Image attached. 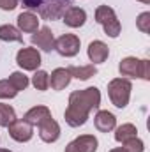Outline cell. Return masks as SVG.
<instances>
[{"label": "cell", "mask_w": 150, "mask_h": 152, "mask_svg": "<svg viewBox=\"0 0 150 152\" xmlns=\"http://www.w3.org/2000/svg\"><path fill=\"white\" fill-rule=\"evenodd\" d=\"M9 136L18 142V143H25V142H30L32 136H34V126H30L28 122H25L23 118H16L9 127Z\"/></svg>", "instance_id": "7"}, {"label": "cell", "mask_w": 150, "mask_h": 152, "mask_svg": "<svg viewBox=\"0 0 150 152\" xmlns=\"http://www.w3.org/2000/svg\"><path fill=\"white\" fill-rule=\"evenodd\" d=\"M122 145H124L122 149H124L125 152H143V151H145V143H143L138 136H134V138H131V140L124 142Z\"/></svg>", "instance_id": "25"}, {"label": "cell", "mask_w": 150, "mask_h": 152, "mask_svg": "<svg viewBox=\"0 0 150 152\" xmlns=\"http://www.w3.org/2000/svg\"><path fill=\"white\" fill-rule=\"evenodd\" d=\"M27 11H37L42 20H58L71 5V0H21Z\"/></svg>", "instance_id": "2"}, {"label": "cell", "mask_w": 150, "mask_h": 152, "mask_svg": "<svg viewBox=\"0 0 150 152\" xmlns=\"http://www.w3.org/2000/svg\"><path fill=\"white\" fill-rule=\"evenodd\" d=\"M62 21H64L67 27H71V28H79V27H83V25L87 23V12H85V9H81V7L69 5V7L64 11V14H62Z\"/></svg>", "instance_id": "10"}, {"label": "cell", "mask_w": 150, "mask_h": 152, "mask_svg": "<svg viewBox=\"0 0 150 152\" xmlns=\"http://www.w3.org/2000/svg\"><path fill=\"white\" fill-rule=\"evenodd\" d=\"M95 21L103 27L104 34L111 39L118 37L120 32H122V25H120L115 11H113L110 5H99L95 9Z\"/></svg>", "instance_id": "4"}, {"label": "cell", "mask_w": 150, "mask_h": 152, "mask_svg": "<svg viewBox=\"0 0 150 152\" xmlns=\"http://www.w3.org/2000/svg\"><path fill=\"white\" fill-rule=\"evenodd\" d=\"M0 41H4V42H23V34L18 30V27L5 23V25H0Z\"/></svg>", "instance_id": "19"}, {"label": "cell", "mask_w": 150, "mask_h": 152, "mask_svg": "<svg viewBox=\"0 0 150 152\" xmlns=\"http://www.w3.org/2000/svg\"><path fill=\"white\" fill-rule=\"evenodd\" d=\"M9 81H11V85L18 90V92H21V90H25L28 85H30V80H28V76L25 75V73H21V71H14V73H11V76L7 78Z\"/></svg>", "instance_id": "22"}, {"label": "cell", "mask_w": 150, "mask_h": 152, "mask_svg": "<svg viewBox=\"0 0 150 152\" xmlns=\"http://www.w3.org/2000/svg\"><path fill=\"white\" fill-rule=\"evenodd\" d=\"M134 136H138V129H136L134 124L127 122V124H122V126L115 127V140L118 143H124V142H127V140H131Z\"/></svg>", "instance_id": "20"}, {"label": "cell", "mask_w": 150, "mask_h": 152, "mask_svg": "<svg viewBox=\"0 0 150 152\" xmlns=\"http://www.w3.org/2000/svg\"><path fill=\"white\" fill-rule=\"evenodd\" d=\"M50 117H51L50 108H48V106H44V104H37V106L30 108L27 113L23 115V120H25V122H28L30 126H39L42 120H46V118H50Z\"/></svg>", "instance_id": "16"}, {"label": "cell", "mask_w": 150, "mask_h": 152, "mask_svg": "<svg viewBox=\"0 0 150 152\" xmlns=\"http://www.w3.org/2000/svg\"><path fill=\"white\" fill-rule=\"evenodd\" d=\"M87 55H88V58H90V62L95 66V64H103V62H106L108 60V57H110V48H108V44L106 42H103V41H92L90 44H88V50H87Z\"/></svg>", "instance_id": "11"}, {"label": "cell", "mask_w": 150, "mask_h": 152, "mask_svg": "<svg viewBox=\"0 0 150 152\" xmlns=\"http://www.w3.org/2000/svg\"><path fill=\"white\" fill-rule=\"evenodd\" d=\"M0 152H11V151H9V149H2V147H0Z\"/></svg>", "instance_id": "31"}, {"label": "cell", "mask_w": 150, "mask_h": 152, "mask_svg": "<svg viewBox=\"0 0 150 152\" xmlns=\"http://www.w3.org/2000/svg\"><path fill=\"white\" fill-rule=\"evenodd\" d=\"M18 21V30L20 32H25V34H34L39 30V18L36 12L32 11H23L18 14L16 18Z\"/></svg>", "instance_id": "13"}, {"label": "cell", "mask_w": 150, "mask_h": 152, "mask_svg": "<svg viewBox=\"0 0 150 152\" xmlns=\"http://www.w3.org/2000/svg\"><path fill=\"white\" fill-rule=\"evenodd\" d=\"M81 48V41L76 34H62L58 39H55V51L60 57H76L79 53Z\"/></svg>", "instance_id": "5"}, {"label": "cell", "mask_w": 150, "mask_h": 152, "mask_svg": "<svg viewBox=\"0 0 150 152\" xmlns=\"http://www.w3.org/2000/svg\"><path fill=\"white\" fill-rule=\"evenodd\" d=\"M32 85L36 90H48L50 88V75L42 69H37L34 71V76H32Z\"/></svg>", "instance_id": "23"}, {"label": "cell", "mask_w": 150, "mask_h": 152, "mask_svg": "<svg viewBox=\"0 0 150 152\" xmlns=\"http://www.w3.org/2000/svg\"><path fill=\"white\" fill-rule=\"evenodd\" d=\"M141 80H145V81L150 80V60H147V58L141 60Z\"/></svg>", "instance_id": "27"}, {"label": "cell", "mask_w": 150, "mask_h": 152, "mask_svg": "<svg viewBox=\"0 0 150 152\" xmlns=\"http://www.w3.org/2000/svg\"><path fill=\"white\" fill-rule=\"evenodd\" d=\"M16 64L23 71H37L41 66V53L37 48H21L16 53Z\"/></svg>", "instance_id": "6"}, {"label": "cell", "mask_w": 150, "mask_h": 152, "mask_svg": "<svg viewBox=\"0 0 150 152\" xmlns=\"http://www.w3.org/2000/svg\"><path fill=\"white\" fill-rule=\"evenodd\" d=\"M16 7H18V0H0L2 11H14Z\"/></svg>", "instance_id": "28"}, {"label": "cell", "mask_w": 150, "mask_h": 152, "mask_svg": "<svg viewBox=\"0 0 150 152\" xmlns=\"http://www.w3.org/2000/svg\"><path fill=\"white\" fill-rule=\"evenodd\" d=\"M37 129H39V138L44 143H55L60 138V126L53 117L42 120L37 126Z\"/></svg>", "instance_id": "8"}, {"label": "cell", "mask_w": 150, "mask_h": 152, "mask_svg": "<svg viewBox=\"0 0 150 152\" xmlns=\"http://www.w3.org/2000/svg\"><path fill=\"white\" fill-rule=\"evenodd\" d=\"M16 120V112L11 104L0 103V126L2 127H9L12 122Z\"/></svg>", "instance_id": "21"}, {"label": "cell", "mask_w": 150, "mask_h": 152, "mask_svg": "<svg viewBox=\"0 0 150 152\" xmlns=\"http://www.w3.org/2000/svg\"><path fill=\"white\" fill-rule=\"evenodd\" d=\"M110 152H125V151H124L122 147H117V149H111V151H110Z\"/></svg>", "instance_id": "29"}, {"label": "cell", "mask_w": 150, "mask_h": 152, "mask_svg": "<svg viewBox=\"0 0 150 152\" xmlns=\"http://www.w3.org/2000/svg\"><path fill=\"white\" fill-rule=\"evenodd\" d=\"M94 126L101 133H110L117 127V117L108 110H99L94 117Z\"/></svg>", "instance_id": "14"}, {"label": "cell", "mask_w": 150, "mask_h": 152, "mask_svg": "<svg viewBox=\"0 0 150 152\" xmlns=\"http://www.w3.org/2000/svg\"><path fill=\"white\" fill-rule=\"evenodd\" d=\"M73 145L78 152H97L99 142L94 134H81L73 140Z\"/></svg>", "instance_id": "17"}, {"label": "cell", "mask_w": 150, "mask_h": 152, "mask_svg": "<svg viewBox=\"0 0 150 152\" xmlns=\"http://www.w3.org/2000/svg\"><path fill=\"white\" fill-rule=\"evenodd\" d=\"M131 90H133V83L127 78H113L108 83V96L113 106L117 108H125L129 104L131 99Z\"/></svg>", "instance_id": "3"}, {"label": "cell", "mask_w": 150, "mask_h": 152, "mask_svg": "<svg viewBox=\"0 0 150 152\" xmlns=\"http://www.w3.org/2000/svg\"><path fill=\"white\" fill-rule=\"evenodd\" d=\"M136 27H138V30L143 32V34H149L150 32V12L149 11L141 12V14L136 18Z\"/></svg>", "instance_id": "26"}, {"label": "cell", "mask_w": 150, "mask_h": 152, "mask_svg": "<svg viewBox=\"0 0 150 152\" xmlns=\"http://www.w3.org/2000/svg\"><path fill=\"white\" fill-rule=\"evenodd\" d=\"M67 69H69V73H71L73 78L81 80V81H87L92 76L97 75V67L94 64H88V66H69Z\"/></svg>", "instance_id": "18"}, {"label": "cell", "mask_w": 150, "mask_h": 152, "mask_svg": "<svg viewBox=\"0 0 150 152\" xmlns=\"http://www.w3.org/2000/svg\"><path fill=\"white\" fill-rule=\"evenodd\" d=\"M120 76L124 78H141V60L136 57H125L118 64Z\"/></svg>", "instance_id": "12"}, {"label": "cell", "mask_w": 150, "mask_h": 152, "mask_svg": "<svg viewBox=\"0 0 150 152\" xmlns=\"http://www.w3.org/2000/svg\"><path fill=\"white\" fill-rule=\"evenodd\" d=\"M18 96V90L11 85L9 80H0V99H12Z\"/></svg>", "instance_id": "24"}, {"label": "cell", "mask_w": 150, "mask_h": 152, "mask_svg": "<svg viewBox=\"0 0 150 152\" xmlns=\"http://www.w3.org/2000/svg\"><path fill=\"white\" fill-rule=\"evenodd\" d=\"M30 41H32L34 46H37L39 50H42V51L50 53V51L55 50V36H53L50 27H41L37 32L32 34Z\"/></svg>", "instance_id": "9"}, {"label": "cell", "mask_w": 150, "mask_h": 152, "mask_svg": "<svg viewBox=\"0 0 150 152\" xmlns=\"http://www.w3.org/2000/svg\"><path fill=\"white\" fill-rule=\"evenodd\" d=\"M71 80H73V76L67 67H57L50 75V87L53 90H64L66 87H69Z\"/></svg>", "instance_id": "15"}, {"label": "cell", "mask_w": 150, "mask_h": 152, "mask_svg": "<svg viewBox=\"0 0 150 152\" xmlns=\"http://www.w3.org/2000/svg\"><path fill=\"white\" fill-rule=\"evenodd\" d=\"M101 106V90L97 87H87L83 90H74L69 96V104L64 112L67 126L79 127L85 126L92 110Z\"/></svg>", "instance_id": "1"}, {"label": "cell", "mask_w": 150, "mask_h": 152, "mask_svg": "<svg viewBox=\"0 0 150 152\" xmlns=\"http://www.w3.org/2000/svg\"><path fill=\"white\" fill-rule=\"evenodd\" d=\"M138 2H141V4H150V0H138Z\"/></svg>", "instance_id": "30"}]
</instances>
